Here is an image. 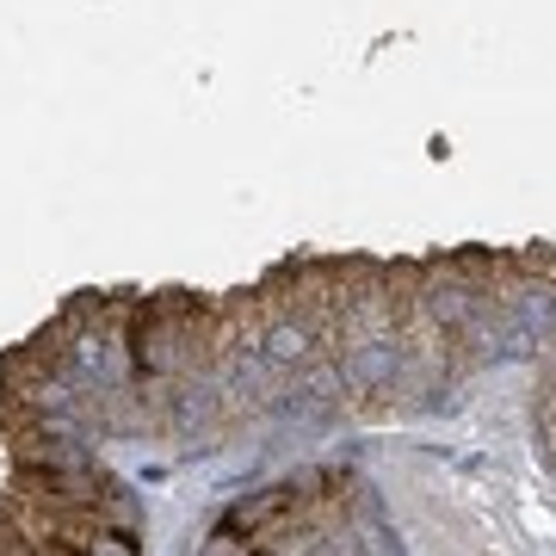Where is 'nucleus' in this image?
I'll return each instance as SVG.
<instances>
[]
</instances>
